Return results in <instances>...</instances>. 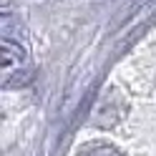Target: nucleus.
<instances>
[{"label": "nucleus", "mask_w": 156, "mask_h": 156, "mask_svg": "<svg viewBox=\"0 0 156 156\" xmlns=\"http://www.w3.org/2000/svg\"><path fill=\"white\" fill-rule=\"evenodd\" d=\"M3 88H20L33 81V63L25 45L13 41L10 35H3V71H0Z\"/></svg>", "instance_id": "nucleus-1"}, {"label": "nucleus", "mask_w": 156, "mask_h": 156, "mask_svg": "<svg viewBox=\"0 0 156 156\" xmlns=\"http://www.w3.org/2000/svg\"><path fill=\"white\" fill-rule=\"evenodd\" d=\"M78 156H123L119 149H113V146H106V144H93L88 149H83Z\"/></svg>", "instance_id": "nucleus-2"}]
</instances>
